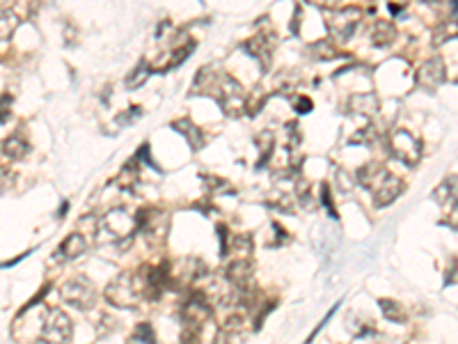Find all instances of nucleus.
<instances>
[{
    "instance_id": "obj_1",
    "label": "nucleus",
    "mask_w": 458,
    "mask_h": 344,
    "mask_svg": "<svg viewBox=\"0 0 458 344\" xmlns=\"http://www.w3.org/2000/svg\"><path fill=\"white\" fill-rule=\"evenodd\" d=\"M140 285L138 278L133 273H120L117 278H113L108 287L103 289V299L117 310H133L140 303Z\"/></svg>"
},
{
    "instance_id": "obj_2",
    "label": "nucleus",
    "mask_w": 458,
    "mask_h": 344,
    "mask_svg": "<svg viewBox=\"0 0 458 344\" xmlns=\"http://www.w3.org/2000/svg\"><path fill=\"white\" fill-rule=\"evenodd\" d=\"M60 299L66 303V306H71L76 310H92L96 306L99 294H96L94 282H92L90 278L76 275L60 287Z\"/></svg>"
},
{
    "instance_id": "obj_3",
    "label": "nucleus",
    "mask_w": 458,
    "mask_h": 344,
    "mask_svg": "<svg viewBox=\"0 0 458 344\" xmlns=\"http://www.w3.org/2000/svg\"><path fill=\"white\" fill-rule=\"evenodd\" d=\"M41 340L46 344H69L73 338V324L60 308H48L41 317Z\"/></svg>"
},
{
    "instance_id": "obj_4",
    "label": "nucleus",
    "mask_w": 458,
    "mask_h": 344,
    "mask_svg": "<svg viewBox=\"0 0 458 344\" xmlns=\"http://www.w3.org/2000/svg\"><path fill=\"white\" fill-rule=\"evenodd\" d=\"M215 96H218L220 108L227 117H238V115L248 113V94L236 78L224 76L215 87Z\"/></svg>"
},
{
    "instance_id": "obj_5",
    "label": "nucleus",
    "mask_w": 458,
    "mask_h": 344,
    "mask_svg": "<svg viewBox=\"0 0 458 344\" xmlns=\"http://www.w3.org/2000/svg\"><path fill=\"white\" fill-rule=\"evenodd\" d=\"M389 150L396 161L406 163V166H417L422 159V143L420 138L410 134L408 129H396L389 136Z\"/></svg>"
},
{
    "instance_id": "obj_6",
    "label": "nucleus",
    "mask_w": 458,
    "mask_h": 344,
    "mask_svg": "<svg viewBox=\"0 0 458 344\" xmlns=\"http://www.w3.org/2000/svg\"><path fill=\"white\" fill-rule=\"evenodd\" d=\"M360 19H362V12L357 10V7H341V10H337L328 21L330 39L339 44L348 42V39L353 37V32L357 30V26H360Z\"/></svg>"
},
{
    "instance_id": "obj_7",
    "label": "nucleus",
    "mask_w": 458,
    "mask_h": 344,
    "mask_svg": "<svg viewBox=\"0 0 458 344\" xmlns=\"http://www.w3.org/2000/svg\"><path fill=\"white\" fill-rule=\"evenodd\" d=\"M136 229L145 234L147 241L152 243H161L170 232V223H168V214L163 209H143L136 216Z\"/></svg>"
},
{
    "instance_id": "obj_8",
    "label": "nucleus",
    "mask_w": 458,
    "mask_h": 344,
    "mask_svg": "<svg viewBox=\"0 0 458 344\" xmlns=\"http://www.w3.org/2000/svg\"><path fill=\"white\" fill-rule=\"evenodd\" d=\"M101 225L108 234L117 236V239H131L133 232H136V220H133L129 216V211L122 207H113L110 211H106L103 218L99 220V227Z\"/></svg>"
},
{
    "instance_id": "obj_9",
    "label": "nucleus",
    "mask_w": 458,
    "mask_h": 344,
    "mask_svg": "<svg viewBox=\"0 0 458 344\" xmlns=\"http://www.w3.org/2000/svg\"><path fill=\"white\" fill-rule=\"evenodd\" d=\"M209 317H211V306L202 296H197V294H193L186 306L181 308V322L190 331H199V326L209 322Z\"/></svg>"
},
{
    "instance_id": "obj_10",
    "label": "nucleus",
    "mask_w": 458,
    "mask_h": 344,
    "mask_svg": "<svg viewBox=\"0 0 458 344\" xmlns=\"http://www.w3.org/2000/svg\"><path fill=\"white\" fill-rule=\"evenodd\" d=\"M445 62L440 57H431V60H424L417 69V85L427 87V89H436L438 85L445 83Z\"/></svg>"
},
{
    "instance_id": "obj_11",
    "label": "nucleus",
    "mask_w": 458,
    "mask_h": 344,
    "mask_svg": "<svg viewBox=\"0 0 458 344\" xmlns=\"http://www.w3.org/2000/svg\"><path fill=\"white\" fill-rule=\"evenodd\" d=\"M401 193H403V182L387 172V175L380 179V184L373 188V204H376V207H387V204H392Z\"/></svg>"
},
{
    "instance_id": "obj_12",
    "label": "nucleus",
    "mask_w": 458,
    "mask_h": 344,
    "mask_svg": "<svg viewBox=\"0 0 458 344\" xmlns=\"http://www.w3.org/2000/svg\"><path fill=\"white\" fill-rule=\"evenodd\" d=\"M252 271H255L252 259H231L227 268H224V278L236 289H245L250 285V278H252Z\"/></svg>"
},
{
    "instance_id": "obj_13",
    "label": "nucleus",
    "mask_w": 458,
    "mask_h": 344,
    "mask_svg": "<svg viewBox=\"0 0 458 344\" xmlns=\"http://www.w3.org/2000/svg\"><path fill=\"white\" fill-rule=\"evenodd\" d=\"M273 48H275V35H255L252 39H248V44H245V51L252 57H257L264 67L271 64Z\"/></svg>"
},
{
    "instance_id": "obj_14",
    "label": "nucleus",
    "mask_w": 458,
    "mask_h": 344,
    "mask_svg": "<svg viewBox=\"0 0 458 344\" xmlns=\"http://www.w3.org/2000/svg\"><path fill=\"white\" fill-rule=\"evenodd\" d=\"M85 250H87V236L80 234V232H71L60 243V248H57L55 257H64V261H71V259H78Z\"/></svg>"
},
{
    "instance_id": "obj_15",
    "label": "nucleus",
    "mask_w": 458,
    "mask_h": 344,
    "mask_svg": "<svg viewBox=\"0 0 458 344\" xmlns=\"http://www.w3.org/2000/svg\"><path fill=\"white\" fill-rule=\"evenodd\" d=\"M348 110L353 115H362V117H371V115L378 113V96L371 92L353 94L348 99Z\"/></svg>"
},
{
    "instance_id": "obj_16",
    "label": "nucleus",
    "mask_w": 458,
    "mask_h": 344,
    "mask_svg": "<svg viewBox=\"0 0 458 344\" xmlns=\"http://www.w3.org/2000/svg\"><path fill=\"white\" fill-rule=\"evenodd\" d=\"M172 129L179 131V134L186 138L188 145L193 147V150H202V147H204V134H202V131H199V127H195L188 117H181V120H177V122H172Z\"/></svg>"
},
{
    "instance_id": "obj_17",
    "label": "nucleus",
    "mask_w": 458,
    "mask_h": 344,
    "mask_svg": "<svg viewBox=\"0 0 458 344\" xmlns=\"http://www.w3.org/2000/svg\"><path fill=\"white\" fill-rule=\"evenodd\" d=\"M396 39V28L394 23L389 21H376L371 28V44L378 46V48H385L389 44H394Z\"/></svg>"
},
{
    "instance_id": "obj_18",
    "label": "nucleus",
    "mask_w": 458,
    "mask_h": 344,
    "mask_svg": "<svg viewBox=\"0 0 458 344\" xmlns=\"http://www.w3.org/2000/svg\"><path fill=\"white\" fill-rule=\"evenodd\" d=\"M387 175V170L382 166H376V163H369L357 170V184L364 186V188H376L380 184V179Z\"/></svg>"
},
{
    "instance_id": "obj_19",
    "label": "nucleus",
    "mask_w": 458,
    "mask_h": 344,
    "mask_svg": "<svg viewBox=\"0 0 458 344\" xmlns=\"http://www.w3.org/2000/svg\"><path fill=\"white\" fill-rule=\"evenodd\" d=\"M433 198L438 200V204H443V207H452L454 209L456 207V175L445 179V182L436 188Z\"/></svg>"
},
{
    "instance_id": "obj_20",
    "label": "nucleus",
    "mask_w": 458,
    "mask_h": 344,
    "mask_svg": "<svg viewBox=\"0 0 458 344\" xmlns=\"http://www.w3.org/2000/svg\"><path fill=\"white\" fill-rule=\"evenodd\" d=\"M255 145H257V150H259V161H257V168H264V163L271 159V154L275 150V134H273V131H262V134L255 138Z\"/></svg>"
},
{
    "instance_id": "obj_21",
    "label": "nucleus",
    "mask_w": 458,
    "mask_h": 344,
    "mask_svg": "<svg viewBox=\"0 0 458 344\" xmlns=\"http://www.w3.org/2000/svg\"><path fill=\"white\" fill-rule=\"evenodd\" d=\"M28 152H30V145L23 141V138H19V136L7 138V141L3 143V154H5L7 159H12V161H19L23 157H28Z\"/></svg>"
},
{
    "instance_id": "obj_22",
    "label": "nucleus",
    "mask_w": 458,
    "mask_h": 344,
    "mask_svg": "<svg viewBox=\"0 0 458 344\" xmlns=\"http://www.w3.org/2000/svg\"><path fill=\"white\" fill-rule=\"evenodd\" d=\"M138 177H140V161L133 159L120 170L117 184H120V188H124V191H129V188H133L138 184Z\"/></svg>"
},
{
    "instance_id": "obj_23",
    "label": "nucleus",
    "mask_w": 458,
    "mask_h": 344,
    "mask_svg": "<svg viewBox=\"0 0 458 344\" xmlns=\"http://www.w3.org/2000/svg\"><path fill=\"white\" fill-rule=\"evenodd\" d=\"M152 73H154V69L149 67V62H147V60H140L138 67L133 69L129 76H127V87H129V89H136V87H140V85H145Z\"/></svg>"
},
{
    "instance_id": "obj_24",
    "label": "nucleus",
    "mask_w": 458,
    "mask_h": 344,
    "mask_svg": "<svg viewBox=\"0 0 458 344\" xmlns=\"http://www.w3.org/2000/svg\"><path fill=\"white\" fill-rule=\"evenodd\" d=\"M378 306L382 310V315H385V319H389V322H396V324H406V310L401 308V303H396L392 299H380L378 301Z\"/></svg>"
},
{
    "instance_id": "obj_25",
    "label": "nucleus",
    "mask_w": 458,
    "mask_h": 344,
    "mask_svg": "<svg viewBox=\"0 0 458 344\" xmlns=\"http://www.w3.org/2000/svg\"><path fill=\"white\" fill-rule=\"evenodd\" d=\"M19 28V16L12 10H0V39H10Z\"/></svg>"
},
{
    "instance_id": "obj_26",
    "label": "nucleus",
    "mask_w": 458,
    "mask_h": 344,
    "mask_svg": "<svg viewBox=\"0 0 458 344\" xmlns=\"http://www.w3.org/2000/svg\"><path fill=\"white\" fill-rule=\"evenodd\" d=\"M229 248L238 252L236 259H250V255H252V236H250V234L236 236V239L229 243Z\"/></svg>"
},
{
    "instance_id": "obj_27",
    "label": "nucleus",
    "mask_w": 458,
    "mask_h": 344,
    "mask_svg": "<svg viewBox=\"0 0 458 344\" xmlns=\"http://www.w3.org/2000/svg\"><path fill=\"white\" fill-rule=\"evenodd\" d=\"M133 342L138 344H156V331L149 322H143L136 326V333H133Z\"/></svg>"
},
{
    "instance_id": "obj_28",
    "label": "nucleus",
    "mask_w": 458,
    "mask_h": 344,
    "mask_svg": "<svg viewBox=\"0 0 458 344\" xmlns=\"http://www.w3.org/2000/svg\"><path fill=\"white\" fill-rule=\"evenodd\" d=\"M143 117V108H140V106H131V108L127 110V113H122V115H117V124L120 127H124V124H131L133 120H140Z\"/></svg>"
},
{
    "instance_id": "obj_29",
    "label": "nucleus",
    "mask_w": 458,
    "mask_h": 344,
    "mask_svg": "<svg viewBox=\"0 0 458 344\" xmlns=\"http://www.w3.org/2000/svg\"><path fill=\"white\" fill-rule=\"evenodd\" d=\"M294 108H296V113L298 115H307V113H312V108H314V103H312V99L310 96H296L294 99Z\"/></svg>"
},
{
    "instance_id": "obj_30",
    "label": "nucleus",
    "mask_w": 458,
    "mask_h": 344,
    "mask_svg": "<svg viewBox=\"0 0 458 344\" xmlns=\"http://www.w3.org/2000/svg\"><path fill=\"white\" fill-rule=\"evenodd\" d=\"M179 344H202V340H199V331H190V329H183Z\"/></svg>"
},
{
    "instance_id": "obj_31",
    "label": "nucleus",
    "mask_w": 458,
    "mask_h": 344,
    "mask_svg": "<svg viewBox=\"0 0 458 344\" xmlns=\"http://www.w3.org/2000/svg\"><path fill=\"white\" fill-rule=\"evenodd\" d=\"M312 51H319V55H323V60H332V57H335V48H332L330 44H326V42L314 44Z\"/></svg>"
},
{
    "instance_id": "obj_32",
    "label": "nucleus",
    "mask_w": 458,
    "mask_h": 344,
    "mask_svg": "<svg viewBox=\"0 0 458 344\" xmlns=\"http://www.w3.org/2000/svg\"><path fill=\"white\" fill-rule=\"evenodd\" d=\"M7 106H12V96L10 94H5L3 99H0V124H3L7 117H10V108H7Z\"/></svg>"
},
{
    "instance_id": "obj_33",
    "label": "nucleus",
    "mask_w": 458,
    "mask_h": 344,
    "mask_svg": "<svg viewBox=\"0 0 458 344\" xmlns=\"http://www.w3.org/2000/svg\"><path fill=\"white\" fill-rule=\"evenodd\" d=\"M401 10H403V5H394V3H389V12H392V14H399Z\"/></svg>"
}]
</instances>
